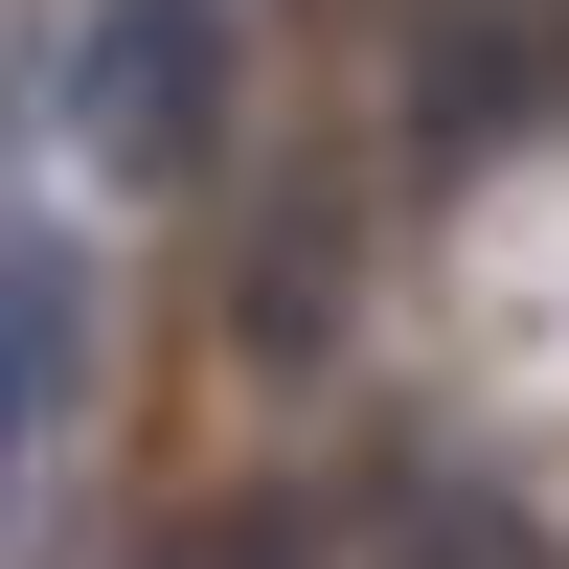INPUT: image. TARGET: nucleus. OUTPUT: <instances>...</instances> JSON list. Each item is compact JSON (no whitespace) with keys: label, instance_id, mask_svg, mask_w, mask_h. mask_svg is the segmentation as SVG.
<instances>
[{"label":"nucleus","instance_id":"nucleus-1","mask_svg":"<svg viewBox=\"0 0 569 569\" xmlns=\"http://www.w3.org/2000/svg\"><path fill=\"white\" fill-rule=\"evenodd\" d=\"M206 137H228V23L206 0H114L91 23V160L114 182H206Z\"/></svg>","mask_w":569,"mask_h":569},{"label":"nucleus","instance_id":"nucleus-2","mask_svg":"<svg viewBox=\"0 0 569 569\" xmlns=\"http://www.w3.org/2000/svg\"><path fill=\"white\" fill-rule=\"evenodd\" d=\"M547 69H569L547 0H433V23H410V114H433V137H525Z\"/></svg>","mask_w":569,"mask_h":569},{"label":"nucleus","instance_id":"nucleus-3","mask_svg":"<svg viewBox=\"0 0 569 569\" xmlns=\"http://www.w3.org/2000/svg\"><path fill=\"white\" fill-rule=\"evenodd\" d=\"M69 388H91V273L69 251H0V456H23Z\"/></svg>","mask_w":569,"mask_h":569}]
</instances>
